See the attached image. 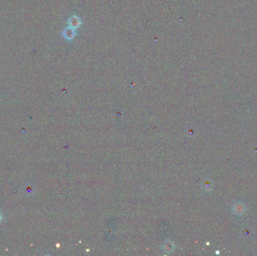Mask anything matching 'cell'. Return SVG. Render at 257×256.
I'll return each instance as SVG.
<instances>
[{"mask_svg":"<svg viewBox=\"0 0 257 256\" xmlns=\"http://www.w3.org/2000/svg\"><path fill=\"white\" fill-rule=\"evenodd\" d=\"M71 26L72 27H77L79 26V20L78 18L73 17L71 19Z\"/></svg>","mask_w":257,"mask_h":256,"instance_id":"obj_1","label":"cell"}]
</instances>
